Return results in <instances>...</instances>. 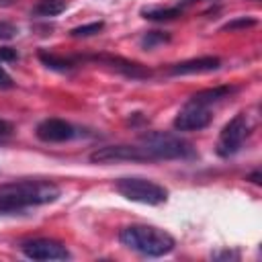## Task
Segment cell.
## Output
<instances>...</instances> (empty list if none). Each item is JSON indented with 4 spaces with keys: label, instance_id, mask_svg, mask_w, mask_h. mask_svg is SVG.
Instances as JSON below:
<instances>
[{
    "label": "cell",
    "instance_id": "obj_20",
    "mask_svg": "<svg viewBox=\"0 0 262 262\" xmlns=\"http://www.w3.org/2000/svg\"><path fill=\"white\" fill-rule=\"evenodd\" d=\"M14 59H18L16 49H12V47H0V61H14Z\"/></svg>",
    "mask_w": 262,
    "mask_h": 262
},
{
    "label": "cell",
    "instance_id": "obj_17",
    "mask_svg": "<svg viewBox=\"0 0 262 262\" xmlns=\"http://www.w3.org/2000/svg\"><path fill=\"white\" fill-rule=\"evenodd\" d=\"M102 29H104V23H102V20H98V23L80 25V27L72 29V31H70V35H72V37H90V35H96V33H100Z\"/></svg>",
    "mask_w": 262,
    "mask_h": 262
},
{
    "label": "cell",
    "instance_id": "obj_19",
    "mask_svg": "<svg viewBox=\"0 0 262 262\" xmlns=\"http://www.w3.org/2000/svg\"><path fill=\"white\" fill-rule=\"evenodd\" d=\"M16 33H18V29H16L12 23H8V20H0V41L12 39Z\"/></svg>",
    "mask_w": 262,
    "mask_h": 262
},
{
    "label": "cell",
    "instance_id": "obj_10",
    "mask_svg": "<svg viewBox=\"0 0 262 262\" xmlns=\"http://www.w3.org/2000/svg\"><path fill=\"white\" fill-rule=\"evenodd\" d=\"M221 68V59L213 57V55H205V57H194V59H186L180 61L176 66H172L170 74L172 76H186V74H205V72H213Z\"/></svg>",
    "mask_w": 262,
    "mask_h": 262
},
{
    "label": "cell",
    "instance_id": "obj_4",
    "mask_svg": "<svg viewBox=\"0 0 262 262\" xmlns=\"http://www.w3.org/2000/svg\"><path fill=\"white\" fill-rule=\"evenodd\" d=\"M115 188L121 196L133 203H143V205H162L168 201V190L147 178H137V176H127L119 178L115 182Z\"/></svg>",
    "mask_w": 262,
    "mask_h": 262
},
{
    "label": "cell",
    "instance_id": "obj_16",
    "mask_svg": "<svg viewBox=\"0 0 262 262\" xmlns=\"http://www.w3.org/2000/svg\"><path fill=\"white\" fill-rule=\"evenodd\" d=\"M168 41H170V35H168L166 31H147V33L139 39V45H141L143 49H154V47L164 45V43H168Z\"/></svg>",
    "mask_w": 262,
    "mask_h": 262
},
{
    "label": "cell",
    "instance_id": "obj_1",
    "mask_svg": "<svg viewBox=\"0 0 262 262\" xmlns=\"http://www.w3.org/2000/svg\"><path fill=\"white\" fill-rule=\"evenodd\" d=\"M61 190L51 180H14L0 184V213H18L29 207L55 203Z\"/></svg>",
    "mask_w": 262,
    "mask_h": 262
},
{
    "label": "cell",
    "instance_id": "obj_8",
    "mask_svg": "<svg viewBox=\"0 0 262 262\" xmlns=\"http://www.w3.org/2000/svg\"><path fill=\"white\" fill-rule=\"evenodd\" d=\"M20 250L31 260H66V258H70V252L63 244H59L55 239H47V237L27 239L20 244Z\"/></svg>",
    "mask_w": 262,
    "mask_h": 262
},
{
    "label": "cell",
    "instance_id": "obj_23",
    "mask_svg": "<svg viewBox=\"0 0 262 262\" xmlns=\"http://www.w3.org/2000/svg\"><path fill=\"white\" fill-rule=\"evenodd\" d=\"M248 180H252L254 184H260V182H262V174H260V170H256V172H252V174L248 176Z\"/></svg>",
    "mask_w": 262,
    "mask_h": 262
},
{
    "label": "cell",
    "instance_id": "obj_11",
    "mask_svg": "<svg viewBox=\"0 0 262 262\" xmlns=\"http://www.w3.org/2000/svg\"><path fill=\"white\" fill-rule=\"evenodd\" d=\"M92 59H96V61H100V63H106V66H111L113 70H117V72L125 74L127 78H133V80L149 78V74H151V72H149L147 68H143L141 63H135V61H129V59H123V57L96 55V57H92Z\"/></svg>",
    "mask_w": 262,
    "mask_h": 262
},
{
    "label": "cell",
    "instance_id": "obj_22",
    "mask_svg": "<svg viewBox=\"0 0 262 262\" xmlns=\"http://www.w3.org/2000/svg\"><path fill=\"white\" fill-rule=\"evenodd\" d=\"M10 133H12V123L0 117V135H10Z\"/></svg>",
    "mask_w": 262,
    "mask_h": 262
},
{
    "label": "cell",
    "instance_id": "obj_3",
    "mask_svg": "<svg viewBox=\"0 0 262 262\" xmlns=\"http://www.w3.org/2000/svg\"><path fill=\"white\" fill-rule=\"evenodd\" d=\"M139 145L147 151L151 160H186L194 156V147L186 139L164 131H151L141 135Z\"/></svg>",
    "mask_w": 262,
    "mask_h": 262
},
{
    "label": "cell",
    "instance_id": "obj_6",
    "mask_svg": "<svg viewBox=\"0 0 262 262\" xmlns=\"http://www.w3.org/2000/svg\"><path fill=\"white\" fill-rule=\"evenodd\" d=\"M151 160L141 145H104L90 154L94 164H113V162H147Z\"/></svg>",
    "mask_w": 262,
    "mask_h": 262
},
{
    "label": "cell",
    "instance_id": "obj_9",
    "mask_svg": "<svg viewBox=\"0 0 262 262\" xmlns=\"http://www.w3.org/2000/svg\"><path fill=\"white\" fill-rule=\"evenodd\" d=\"M37 137L47 143H61L76 137V127L63 119H45L37 125Z\"/></svg>",
    "mask_w": 262,
    "mask_h": 262
},
{
    "label": "cell",
    "instance_id": "obj_7",
    "mask_svg": "<svg viewBox=\"0 0 262 262\" xmlns=\"http://www.w3.org/2000/svg\"><path fill=\"white\" fill-rule=\"evenodd\" d=\"M211 123V106H205L192 98L184 102V106L174 117V129L178 131H199Z\"/></svg>",
    "mask_w": 262,
    "mask_h": 262
},
{
    "label": "cell",
    "instance_id": "obj_14",
    "mask_svg": "<svg viewBox=\"0 0 262 262\" xmlns=\"http://www.w3.org/2000/svg\"><path fill=\"white\" fill-rule=\"evenodd\" d=\"M39 59L43 66L51 68V70H57V72H70L76 68V61L70 59V57H63V55H57V53H51V51H45L41 49L39 51Z\"/></svg>",
    "mask_w": 262,
    "mask_h": 262
},
{
    "label": "cell",
    "instance_id": "obj_15",
    "mask_svg": "<svg viewBox=\"0 0 262 262\" xmlns=\"http://www.w3.org/2000/svg\"><path fill=\"white\" fill-rule=\"evenodd\" d=\"M68 2L66 0H39L35 6H33V16H39V18H47V16H57L66 10Z\"/></svg>",
    "mask_w": 262,
    "mask_h": 262
},
{
    "label": "cell",
    "instance_id": "obj_18",
    "mask_svg": "<svg viewBox=\"0 0 262 262\" xmlns=\"http://www.w3.org/2000/svg\"><path fill=\"white\" fill-rule=\"evenodd\" d=\"M254 25H256V18H246V16H242V18H235V20H231V23L223 25V27H221V31H235V29L254 27Z\"/></svg>",
    "mask_w": 262,
    "mask_h": 262
},
{
    "label": "cell",
    "instance_id": "obj_21",
    "mask_svg": "<svg viewBox=\"0 0 262 262\" xmlns=\"http://www.w3.org/2000/svg\"><path fill=\"white\" fill-rule=\"evenodd\" d=\"M14 86V82H12V78L0 68V90H4V88H12Z\"/></svg>",
    "mask_w": 262,
    "mask_h": 262
},
{
    "label": "cell",
    "instance_id": "obj_12",
    "mask_svg": "<svg viewBox=\"0 0 262 262\" xmlns=\"http://www.w3.org/2000/svg\"><path fill=\"white\" fill-rule=\"evenodd\" d=\"M192 2L194 0H180L172 6H145V8H141V16L149 18V20H172V18L180 16L184 12V8Z\"/></svg>",
    "mask_w": 262,
    "mask_h": 262
},
{
    "label": "cell",
    "instance_id": "obj_13",
    "mask_svg": "<svg viewBox=\"0 0 262 262\" xmlns=\"http://www.w3.org/2000/svg\"><path fill=\"white\" fill-rule=\"evenodd\" d=\"M231 92H235V88H233V86H215V88L201 90V92L192 94L190 98H192V100H196V102H201V104H205V106H211V104L219 102L221 98L229 96Z\"/></svg>",
    "mask_w": 262,
    "mask_h": 262
},
{
    "label": "cell",
    "instance_id": "obj_2",
    "mask_svg": "<svg viewBox=\"0 0 262 262\" xmlns=\"http://www.w3.org/2000/svg\"><path fill=\"white\" fill-rule=\"evenodd\" d=\"M119 242L125 248L139 252L143 256H151V258L170 254L176 246L174 237L168 231L154 227V225H127L121 229Z\"/></svg>",
    "mask_w": 262,
    "mask_h": 262
},
{
    "label": "cell",
    "instance_id": "obj_5",
    "mask_svg": "<svg viewBox=\"0 0 262 262\" xmlns=\"http://www.w3.org/2000/svg\"><path fill=\"white\" fill-rule=\"evenodd\" d=\"M250 129H252V125H250L248 115H246V113L235 115V117L221 129V133H219V139H217V145H215L217 156L229 158V156L237 154V151L242 149L244 141L248 139Z\"/></svg>",
    "mask_w": 262,
    "mask_h": 262
}]
</instances>
